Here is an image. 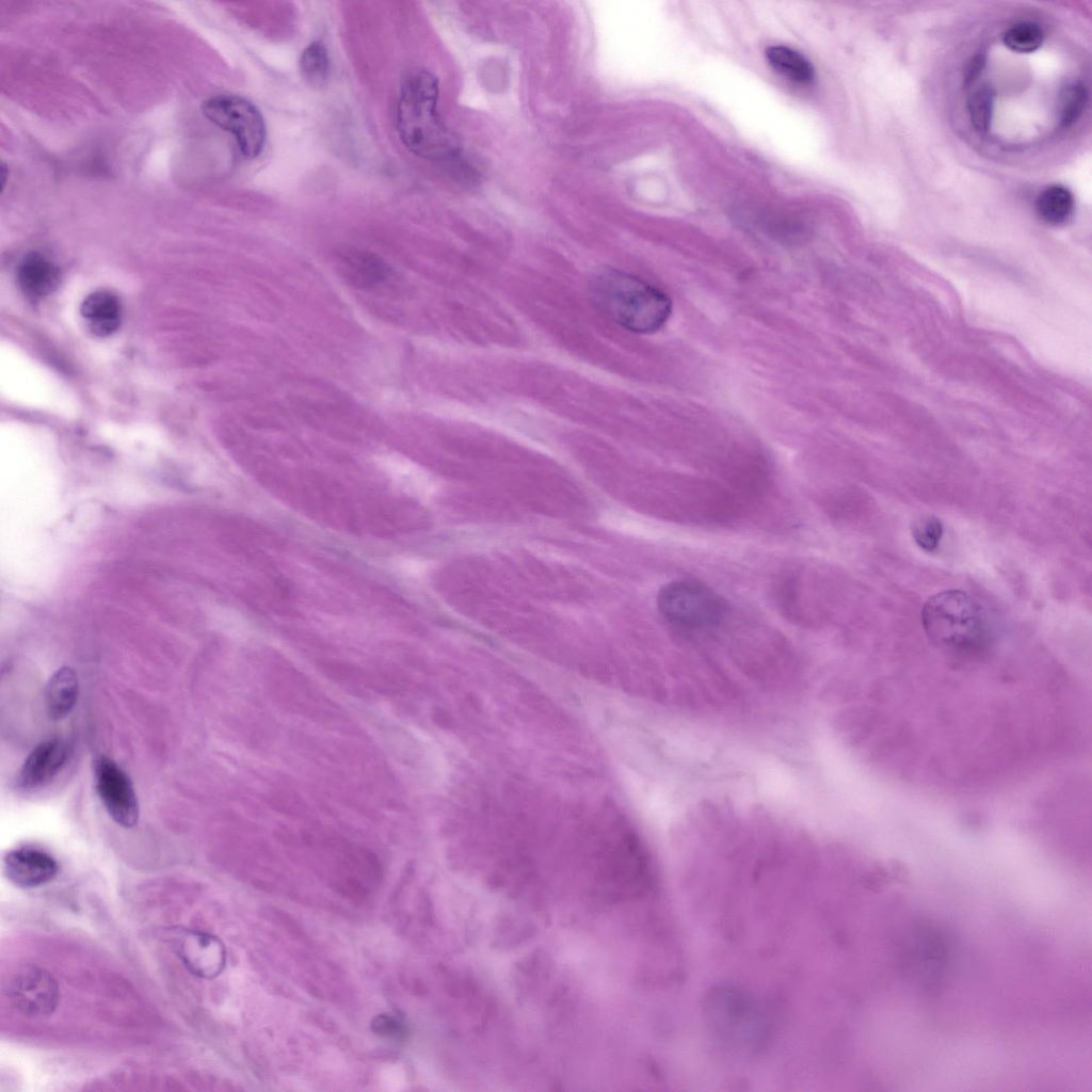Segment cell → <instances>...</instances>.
<instances>
[{
	"mask_svg": "<svg viewBox=\"0 0 1092 1092\" xmlns=\"http://www.w3.org/2000/svg\"><path fill=\"white\" fill-rule=\"evenodd\" d=\"M1042 28L1031 21H1021L1008 28L1002 36L1007 48L1018 53H1030L1042 46Z\"/></svg>",
	"mask_w": 1092,
	"mask_h": 1092,
	"instance_id": "obj_18",
	"label": "cell"
},
{
	"mask_svg": "<svg viewBox=\"0 0 1092 1092\" xmlns=\"http://www.w3.org/2000/svg\"><path fill=\"white\" fill-rule=\"evenodd\" d=\"M68 757L67 743L59 738L36 745L26 758L18 775V785L27 790L47 785L62 769Z\"/></svg>",
	"mask_w": 1092,
	"mask_h": 1092,
	"instance_id": "obj_10",
	"label": "cell"
},
{
	"mask_svg": "<svg viewBox=\"0 0 1092 1092\" xmlns=\"http://www.w3.org/2000/svg\"><path fill=\"white\" fill-rule=\"evenodd\" d=\"M438 83L428 70L415 69L404 78L397 105V129L415 155L447 160L457 146L437 113Z\"/></svg>",
	"mask_w": 1092,
	"mask_h": 1092,
	"instance_id": "obj_2",
	"label": "cell"
},
{
	"mask_svg": "<svg viewBox=\"0 0 1092 1092\" xmlns=\"http://www.w3.org/2000/svg\"><path fill=\"white\" fill-rule=\"evenodd\" d=\"M94 775L98 796L112 819L125 828L135 825L139 803L126 772L111 758L100 756L95 761Z\"/></svg>",
	"mask_w": 1092,
	"mask_h": 1092,
	"instance_id": "obj_7",
	"label": "cell"
},
{
	"mask_svg": "<svg viewBox=\"0 0 1092 1092\" xmlns=\"http://www.w3.org/2000/svg\"><path fill=\"white\" fill-rule=\"evenodd\" d=\"M765 53L770 66L786 79L799 84H809L814 81L815 68L801 52L787 46L773 45L769 46Z\"/></svg>",
	"mask_w": 1092,
	"mask_h": 1092,
	"instance_id": "obj_15",
	"label": "cell"
},
{
	"mask_svg": "<svg viewBox=\"0 0 1092 1092\" xmlns=\"http://www.w3.org/2000/svg\"><path fill=\"white\" fill-rule=\"evenodd\" d=\"M374 1032L386 1037L399 1038L405 1030L402 1024L392 1016L380 1015L372 1023Z\"/></svg>",
	"mask_w": 1092,
	"mask_h": 1092,
	"instance_id": "obj_23",
	"label": "cell"
},
{
	"mask_svg": "<svg viewBox=\"0 0 1092 1092\" xmlns=\"http://www.w3.org/2000/svg\"><path fill=\"white\" fill-rule=\"evenodd\" d=\"M921 623L935 646L952 652L977 648L986 632L982 608L962 590H946L929 597L921 609Z\"/></svg>",
	"mask_w": 1092,
	"mask_h": 1092,
	"instance_id": "obj_3",
	"label": "cell"
},
{
	"mask_svg": "<svg viewBox=\"0 0 1092 1092\" xmlns=\"http://www.w3.org/2000/svg\"><path fill=\"white\" fill-rule=\"evenodd\" d=\"M3 869L15 885L36 887L51 881L59 866L48 852L34 847H20L6 853Z\"/></svg>",
	"mask_w": 1092,
	"mask_h": 1092,
	"instance_id": "obj_9",
	"label": "cell"
},
{
	"mask_svg": "<svg viewBox=\"0 0 1092 1092\" xmlns=\"http://www.w3.org/2000/svg\"><path fill=\"white\" fill-rule=\"evenodd\" d=\"M658 607L672 625L686 630H702L721 623L726 605L719 594L703 583L677 580L662 587Z\"/></svg>",
	"mask_w": 1092,
	"mask_h": 1092,
	"instance_id": "obj_4",
	"label": "cell"
},
{
	"mask_svg": "<svg viewBox=\"0 0 1092 1092\" xmlns=\"http://www.w3.org/2000/svg\"><path fill=\"white\" fill-rule=\"evenodd\" d=\"M174 938L176 953L191 974L212 979L222 973L226 952L223 943L216 936L188 929L179 931Z\"/></svg>",
	"mask_w": 1092,
	"mask_h": 1092,
	"instance_id": "obj_8",
	"label": "cell"
},
{
	"mask_svg": "<svg viewBox=\"0 0 1092 1092\" xmlns=\"http://www.w3.org/2000/svg\"><path fill=\"white\" fill-rule=\"evenodd\" d=\"M80 312L91 332L100 337L112 335L121 325V302L107 290L89 294L81 304Z\"/></svg>",
	"mask_w": 1092,
	"mask_h": 1092,
	"instance_id": "obj_12",
	"label": "cell"
},
{
	"mask_svg": "<svg viewBox=\"0 0 1092 1092\" xmlns=\"http://www.w3.org/2000/svg\"><path fill=\"white\" fill-rule=\"evenodd\" d=\"M379 464L391 480L408 495L425 498L433 494L434 483L431 477L399 454H385L379 457Z\"/></svg>",
	"mask_w": 1092,
	"mask_h": 1092,
	"instance_id": "obj_13",
	"label": "cell"
},
{
	"mask_svg": "<svg viewBox=\"0 0 1092 1092\" xmlns=\"http://www.w3.org/2000/svg\"><path fill=\"white\" fill-rule=\"evenodd\" d=\"M79 684L76 673L68 667L59 669L48 680L45 693L47 713L52 720H62L76 705Z\"/></svg>",
	"mask_w": 1092,
	"mask_h": 1092,
	"instance_id": "obj_14",
	"label": "cell"
},
{
	"mask_svg": "<svg viewBox=\"0 0 1092 1092\" xmlns=\"http://www.w3.org/2000/svg\"><path fill=\"white\" fill-rule=\"evenodd\" d=\"M5 991L14 1008L30 1017L51 1014L59 1001L57 980L48 970L37 966L17 969L11 976Z\"/></svg>",
	"mask_w": 1092,
	"mask_h": 1092,
	"instance_id": "obj_6",
	"label": "cell"
},
{
	"mask_svg": "<svg viewBox=\"0 0 1092 1092\" xmlns=\"http://www.w3.org/2000/svg\"><path fill=\"white\" fill-rule=\"evenodd\" d=\"M6 173H7V168H6L5 164L2 163V166H1V180H2V182H1V190H3L4 187H5Z\"/></svg>",
	"mask_w": 1092,
	"mask_h": 1092,
	"instance_id": "obj_25",
	"label": "cell"
},
{
	"mask_svg": "<svg viewBox=\"0 0 1092 1092\" xmlns=\"http://www.w3.org/2000/svg\"><path fill=\"white\" fill-rule=\"evenodd\" d=\"M205 116L221 129L231 133L247 159L259 156L266 141V125L257 107L237 95H216L202 105Z\"/></svg>",
	"mask_w": 1092,
	"mask_h": 1092,
	"instance_id": "obj_5",
	"label": "cell"
},
{
	"mask_svg": "<svg viewBox=\"0 0 1092 1092\" xmlns=\"http://www.w3.org/2000/svg\"><path fill=\"white\" fill-rule=\"evenodd\" d=\"M943 531L942 521L934 515H922L915 519L911 526V533L915 543L927 552H932L937 548Z\"/></svg>",
	"mask_w": 1092,
	"mask_h": 1092,
	"instance_id": "obj_22",
	"label": "cell"
},
{
	"mask_svg": "<svg viewBox=\"0 0 1092 1092\" xmlns=\"http://www.w3.org/2000/svg\"><path fill=\"white\" fill-rule=\"evenodd\" d=\"M300 69L308 84L320 87L326 83L330 75V58L321 42H312L303 50L300 58Z\"/></svg>",
	"mask_w": 1092,
	"mask_h": 1092,
	"instance_id": "obj_17",
	"label": "cell"
},
{
	"mask_svg": "<svg viewBox=\"0 0 1092 1092\" xmlns=\"http://www.w3.org/2000/svg\"><path fill=\"white\" fill-rule=\"evenodd\" d=\"M1088 102V90L1081 82L1069 84L1061 95L1060 123L1066 128L1082 114Z\"/></svg>",
	"mask_w": 1092,
	"mask_h": 1092,
	"instance_id": "obj_21",
	"label": "cell"
},
{
	"mask_svg": "<svg viewBox=\"0 0 1092 1092\" xmlns=\"http://www.w3.org/2000/svg\"><path fill=\"white\" fill-rule=\"evenodd\" d=\"M995 92L986 84L975 89L967 98V112L973 127L980 133L990 128Z\"/></svg>",
	"mask_w": 1092,
	"mask_h": 1092,
	"instance_id": "obj_19",
	"label": "cell"
},
{
	"mask_svg": "<svg viewBox=\"0 0 1092 1092\" xmlns=\"http://www.w3.org/2000/svg\"><path fill=\"white\" fill-rule=\"evenodd\" d=\"M984 64H985V59H984V57L982 54H976L975 57H973L971 60L969 61L968 65L966 66L965 76H964V83L965 84L974 83L978 79L979 75L981 74V71H982V69L984 67Z\"/></svg>",
	"mask_w": 1092,
	"mask_h": 1092,
	"instance_id": "obj_24",
	"label": "cell"
},
{
	"mask_svg": "<svg viewBox=\"0 0 1092 1092\" xmlns=\"http://www.w3.org/2000/svg\"><path fill=\"white\" fill-rule=\"evenodd\" d=\"M347 275L359 284H373L383 276L382 263L370 255L355 253L344 259Z\"/></svg>",
	"mask_w": 1092,
	"mask_h": 1092,
	"instance_id": "obj_20",
	"label": "cell"
},
{
	"mask_svg": "<svg viewBox=\"0 0 1092 1092\" xmlns=\"http://www.w3.org/2000/svg\"><path fill=\"white\" fill-rule=\"evenodd\" d=\"M58 268L39 253H30L17 268V283L22 293L37 301L50 294L58 286Z\"/></svg>",
	"mask_w": 1092,
	"mask_h": 1092,
	"instance_id": "obj_11",
	"label": "cell"
},
{
	"mask_svg": "<svg viewBox=\"0 0 1092 1092\" xmlns=\"http://www.w3.org/2000/svg\"><path fill=\"white\" fill-rule=\"evenodd\" d=\"M589 291L601 314L637 334L659 331L672 314L671 299L663 291L615 268L605 267L595 271Z\"/></svg>",
	"mask_w": 1092,
	"mask_h": 1092,
	"instance_id": "obj_1",
	"label": "cell"
},
{
	"mask_svg": "<svg viewBox=\"0 0 1092 1092\" xmlns=\"http://www.w3.org/2000/svg\"><path fill=\"white\" fill-rule=\"evenodd\" d=\"M1074 206L1072 192L1061 184L1046 187L1035 200L1038 215L1051 225L1066 222L1073 214Z\"/></svg>",
	"mask_w": 1092,
	"mask_h": 1092,
	"instance_id": "obj_16",
	"label": "cell"
}]
</instances>
